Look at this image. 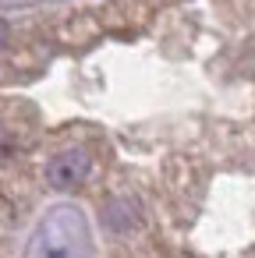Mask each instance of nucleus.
Masks as SVG:
<instances>
[{
	"instance_id": "f257e3e1",
	"label": "nucleus",
	"mask_w": 255,
	"mask_h": 258,
	"mask_svg": "<svg viewBox=\"0 0 255 258\" xmlns=\"http://www.w3.org/2000/svg\"><path fill=\"white\" fill-rule=\"evenodd\" d=\"M85 173H89V156L82 149H68V152L54 156L46 166V177L54 187H75L85 180Z\"/></svg>"
}]
</instances>
